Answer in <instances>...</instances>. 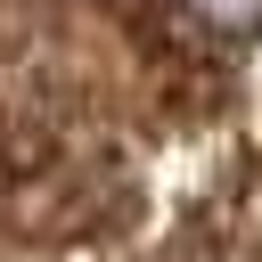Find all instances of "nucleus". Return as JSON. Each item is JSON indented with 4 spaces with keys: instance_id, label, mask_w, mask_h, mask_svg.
Returning a JSON list of instances; mask_svg holds the SVG:
<instances>
[{
    "instance_id": "nucleus-1",
    "label": "nucleus",
    "mask_w": 262,
    "mask_h": 262,
    "mask_svg": "<svg viewBox=\"0 0 262 262\" xmlns=\"http://www.w3.org/2000/svg\"><path fill=\"white\" fill-rule=\"evenodd\" d=\"M205 25H221V33H254L262 25V0H188Z\"/></svg>"
}]
</instances>
